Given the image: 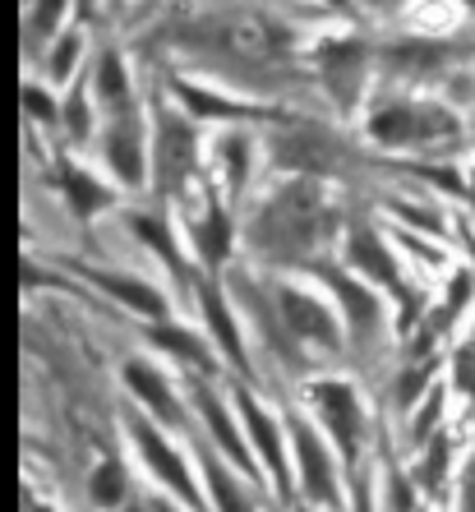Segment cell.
I'll return each instance as SVG.
<instances>
[{"label":"cell","mask_w":475,"mask_h":512,"mask_svg":"<svg viewBox=\"0 0 475 512\" xmlns=\"http://www.w3.org/2000/svg\"><path fill=\"white\" fill-rule=\"evenodd\" d=\"M24 102H28V116H37V120H56V107H51V97L42 93V88L24 84Z\"/></svg>","instance_id":"28"},{"label":"cell","mask_w":475,"mask_h":512,"mask_svg":"<svg viewBox=\"0 0 475 512\" xmlns=\"http://www.w3.org/2000/svg\"><path fill=\"white\" fill-rule=\"evenodd\" d=\"M60 176H65V194H70L74 217H79V222H93V213L111 208V199H116L102 180H93L88 171H79V167H65Z\"/></svg>","instance_id":"18"},{"label":"cell","mask_w":475,"mask_h":512,"mask_svg":"<svg viewBox=\"0 0 475 512\" xmlns=\"http://www.w3.org/2000/svg\"><path fill=\"white\" fill-rule=\"evenodd\" d=\"M346 254H351V263H356L369 282L402 286V282H397V259L383 250V240L374 236V231H356V236H351V245H346Z\"/></svg>","instance_id":"14"},{"label":"cell","mask_w":475,"mask_h":512,"mask_svg":"<svg viewBox=\"0 0 475 512\" xmlns=\"http://www.w3.org/2000/svg\"><path fill=\"white\" fill-rule=\"evenodd\" d=\"M374 139L388 143V148H402V143H434L443 134H457V120L448 116L443 107H411V102H397V107L379 111L369 120Z\"/></svg>","instance_id":"6"},{"label":"cell","mask_w":475,"mask_h":512,"mask_svg":"<svg viewBox=\"0 0 475 512\" xmlns=\"http://www.w3.org/2000/svg\"><path fill=\"white\" fill-rule=\"evenodd\" d=\"M194 157H199V134L185 116L171 107H157V134H153V176L162 194H176L194 176Z\"/></svg>","instance_id":"2"},{"label":"cell","mask_w":475,"mask_h":512,"mask_svg":"<svg viewBox=\"0 0 475 512\" xmlns=\"http://www.w3.org/2000/svg\"><path fill=\"white\" fill-rule=\"evenodd\" d=\"M457 388H462V393H475V346H462V351H457Z\"/></svg>","instance_id":"29"},{"label":"cell","mask_w":475,"mask_h":512,"mask_svg":"<svg viewBox=\"0 0 475 512\" xmlns=\"http://www.w3.org/2000/svg\"><path fill=\"white\" fill-rule=\"evenodd\" d=\"M97 282H102V286H111V291H116L120 300H130V305H134V310H139V314H153V319H157V314L167 310V305H162V296H157L153 286L134 282V277H107V273H97Z\"/></svg>","instance_id":"21"},{"label":"cell","mask_w":475,"mask_h":512,"mask_svg":"<svg viewBox=\"0 0 475 512\" xmlns=\"http://www.w3.org/2000/svg\"><path fill=\"white\" fill-rule=\"evenodd\" d=\"M203 319H208V333H213L217 351H226V360L236 365L240 374L250 370V360H245V342H240V328H236V314H231V305L222 300V286L217 282H203Z\"/></svg>","instance_id":"12"},{"label":"cell","mask_w":475,"mask_h":512,"mask_svg":"<svg viewBox=\"0 0 475 512\" xmlns=\"http://www.w3.org/2000/svg\"><path fill=\"white\" fill-rule=\"evenodd\" d=\"M176 97L190 111H199V116H240L231 102H222V97H213V93H203V88H194V84H176Z\"/></svg>","instance_id":"24"},{"label":"cell","mask_w":475,"mask_h":512,"mask_svg":"<svg viewBox=\"0 0 475 512\" xmlns=\"http://www.w3.org/2000/svg\"><path fill=\"white\" fill-rule=\"evenodd\" d=\"M130 227L139 231L143 245H153V250L162 254V263H171V268H176V277H185V268H180V254H176V240H171V231H167V222H162V217L130 213Z\"/></svg>","instance_id":"20"},{"label":"cell","mask_w":475,"mask_h":512,"mask_svg":"<svg viewBox=\"0 0 475 512\" xmlns=\"http://www.w3.org/2000/svg\"><path fill=\"white\" fill-rule=\"evenodd\" d=\"M153 342L157 346H167L176 360H190L199 374H217V365H213V351L199 342V337L190 333V328H176V323H162V328H153Z\"/></svg>","instance_id":"19"},{"label":"cell","mask_w":475,"mask_h":512,"mask_svg":"<svg viewBox=\"0 0 475 512\" xmlns=\"http://www.w3.org/2000/svg\"><path fill=\"white\" fill-rule=\"evenodd\" d=\"M199 457H203V480H208V494H213L217 512H254L250 494H245V489H240V480L231 476L222 462H217L213 448H199Z\"/></svg>","instance_id":"16"},{"label":"cell","mask_w":475,"mask_h":512,"mask_svg":"<svg viewBox=\"0 0 475 512\" xmlns=\"http://www.w3.org/2000/svg\"><path fill=\"white\" fill-rule=\"evenodd\" d=\"M194 250L203 254L208 268H222L226 250H231V222H226V213H222V203L217 199H208L203 217L194 222Z\"/></svg>","instance_id":"15"},{"label":"cell","mask_w":475,"mask_h":512,"mask_svg":"<svg viewBox=\"0 0 475 512\" xmlns=\"http://www.w3.org/2000/svg\"><path fill=\"white\" fill-rule=\"evenodd\" d=\"M185 388H190V397H194V411L203 416V425L213 429V439L222 443V453L231 457V462L245 471V476H259V466H254V457H250V448H245V439H240V429H236V420L226 416V406H222V397L208 388V379L203 374H190L185 379Z\"/></svg>","instance_id":"9"},{"label":"cell","mask_w":475,"mask_h":512,"mask_svg":"<svg viewBox=\"0 0 475 512\" xmlns=\"http://www.w3.org/2000/svg\"><path fill=\"white\" fill-rule=\"evenodd\" d=\"M471 203H475V171H471Z\"/></svg>","instance_id":"31"},{"label":"cell","mask_w":475,"mask_h":512,"mask_svg":"<svg viewBox=\"0 0 475 512\" xmlns=\"http://www.w3.org/2000/svg\"><path fill=\"white\" fill-rule=\"evenodd\" d=\"M236 406H240V416H245V434H250L254 453L263 457L268 476H273L277 494H282L286 503H296V489H291V471H286V439H282V429H277V420L263 411L259 397H254L250 388H236Z\"/></svg>","instance_id":"7"},{"label":"cell","mask_w":475,"mask_h":512,"mask_svg":"<svg viewBox=\"0 0 475 512\" xmlns=\"http://www.w3.org/2000/svg\"><path fill=\"white\" fill-rule=\"evenodd\" d=\"M217 157L226 162V171H231V194L245 190V171H250V139L240 130L222 134V143H217Z\"/></svg>","instance_id":"22"},{"label":"cell","mask_w":475,"mask_h":512,"mask_svg":"<svg viewBox=\"0 0 475 512\" xmlns=\"http://www.w3.org/2000/svg\"><path fill=\"white\" fill-rule=\"evenodd\" d=\"M443 466H448V434H434V439H429V457H425V466H420V480H425L429 489L439 485V471Z\"/></svg>","instance_id":"26"},{"label":"cell","mask_w":475,"mask_h":512,"mask_svg":"<svg viewBox=\"0 0 475 512\" xmlns=\"http://www.w3.org/2000/svg\"><path fill=\"white\" fill-rule=\"evenodd\" d=\"M309 402H314V411H319V420H323V434H333L337 453L356 466L360 443H365V434H369V416H365V406H360L356 388L342 379L309 383Z\"/></svg>","instance_id":"1"},{"label":"cell","mask_w":475,"mask_h":512,"mask_svg":"<svg viewBox=\"0 0 475 512\" xmlns=\"http://www.w3.org/2000/svg\"><path fill=\"white\" fill-rule=\"evenodd\" d=\"M93 88L97 97H102V107L111 111V116H120V111H134L130 102V79H125V65H120L116 51H102L93 65Z\"/></svg>","instance_id":"17"},{"label":"cell","mask_w":475,"mask_h":512,"mask_svg":"<svg viewBox=\"0 0 475 512\" xmlns=\"http://www.w3.org/2000/svg\"><path fill=\"white\" fill-rule=\"evenodd\" d=\"M323 65V79H328V93L342 102V111L356 107L360 88H365V65H369V51L360 42H328L319 56Z\"/></svg>","instance_id":"10"},{"label":"cell","mask_w":475,"mask_h":512,"mask_svg":"<svg viewBox=\"0 0 475 512\" xmlns=\"http://www.w3.org/2000/svg\"><path fill=\"white\" fill-rule=\"evenodd\" d=\"M120 499H125V471H120V462H102L93 476V503L97 508H116Z\"/></svg>","instance_id":"23"},{"label":"cell","mask_w":475,"mask_h":512,"mask_svg":"<svg viewBox=\"0 0 475 512\" xmlns=\"http://www.w3.org/2000/svg\"><path fill=\"white\" fill-rule=\"evenodd\" d=\"M286 434H291V448H296V462H300V485L314 503H328L337 508L342 489H337V462H333V448L323 443V434L309 425L305 416H286Z\"/></svg>","instance_id":"4"},{"label":"cell","mask_w":475,"mask_h":512,"mask_svg":"<svg viewBox=\"0 0 475 512\" xmlns=\"http://www.w3.org/2000/svg\"><path fill=\"white\" fill-rule=\"evenodd\" d=\"M102 153H107V167L116 171L130 190H139L143 171H148V143H143L139 111H120V116H111L107 139H102Z\"/></svg>","instance_id":"8"},{"label":"cell","mask_w":475,"mask_h":512,"mask_svg":"<svg viewBox=\"0 0 475 512\" xmlns=\"http://www.w3.org/2000/svg\"><path fill=\"white\" fill-rule=\"evenodd\" d=\"M462 512H475V457L466 462V476H462Z\"/></svg>","instance_id":"30"},{"label":"cell","mask_w":475,"mask_h":512,"mask_svg":"<svg viewBox=\"0 0 475 512\" xmlns=\"http://www.w3.org/2000/svg\"><path fill=\"white\" fill-rule=\"evenodd\" d=\"M125 429H130V439H134V448H139V457L148 462V471H153V476L162 480V485L176 489V494H180L185 503H190V508H203L199 489H194L190 466H185V457H180L176 448L167 443V434L148 425V420H143L139 411H125Z\"/></svg>","instance_id":"5"},{"label":"cell","mask_w":475,"mask_h":512,"mask_svg":"<svg viewBox=\"0 0 475 512\" xmlns=\"http://www.w3.org/2000/svg\"><path fill=\"white\" fill-rule=\"evenodd\" d=\"M74 56H79V33H65V37H60V47L51 51V60H47L51 79H70V65H74Z\"/></svg>","instance_id":"27"},{"label":"cell","mask_w":475,"mask_h":512,"mask_svg":"<svg viewBox=\"0 0 475 512\" xmlns=\"http://www.w3.org/2000/svg\"><path fill=\"white\" fill-rule=\"evenodd\" d=\"M323 273V282L333 286V296L346 305V314H351V323H356V333L365 337V333H374L383 323V310H379V300L369 296V286L365 282H356V277H346L342 268H319Z\"/></svg>","instance_id":"13"},{"label":"cell","mask_w":475,"mask_h":512,"mask_svg":"<svg viewBox=\"0 0 475 512\" xmlns=\"http://www.w3.org/2000/svg\"><path fill=\"white\" fill-rule=\"evenodd\" d=\"M60 116H65V130L74 134V139L84 143L88 139V130H93V120H88V102H84V84L74 88L70 93V102H65V111H60Z\"/></svg>","instance_id":"25"},{"label":"cell","mask_w":475,"mask_h":512,"mask_svg":"<svg viewBox=\"0 0 475 512\" xmlns=\"http://www.w3.org/2000/svg\"><path fill=\"white\" fill-rule=\"evenodd\" d=\"M125 383H130V393L148 406V416H157L171 429L185 425V406L176 402V388H171L167 374L157 370V365H148V360H125Z\"/></svg>","instance_id":"11"},{"label":"cell","mask_w":475,"mask_h":512,"mask_svg":"<svg viewBox=\"0 0 475 512\" xmlns=\"http://www.w3.org/2000/svg\"><path fill=\"white\" fill-rule=\"evenodd\" d=\"M277 319H282L291 342L319 346V351H337V346H342V323H337V314L328 310L319 296L300 291V286H282V291H277Z\"/></svg>","instance_id":"3"}]
</instances>
